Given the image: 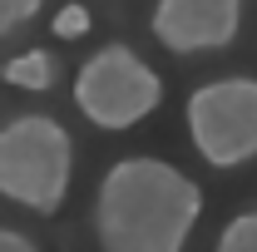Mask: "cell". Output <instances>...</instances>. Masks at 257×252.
<instances>
[{
	"instance_id": "6da1fadb",
	"label": "cell",
	"mask_w": 257,
	"mask_h": 252,
	"mask_svg": "<svg viewBox=\"0 0 257 252\" xmlns=\"http://www.w3.org/2000/svg\"><path fill=\"white\" fill-rule=\"evenodd\" d=\"M203 218V188L163 158H119L94 193L99 252H183Z\"/></svg>"
},
{
	"instance_id": "7a4b0ae2",
	"label": "cell",
	"mask_w": 257,
	"mask_h": 252,
	"mask_svg": "<svg viewBox=\"0 0 257 252\" xmlns=\"http://www.w3.org/2000/svg\"><path fill=\"white\" fill-rule=\"evenodd\" d=\"M74 178V139L50 114H15L0 124V198L40 218L60 213Z\"/></svg>"
},
{
	"instance_id": "3957f363",
	"label": "cell",
	"mask_w": 257,
	"mask_h": 252,
	"mask_svg": "<svg viewBox=\"0 0 257 252\" xmlns=\"http://www.w3.org/2000/svg\"><path fill=\"white\" fill-rule=\"evenodd\" d=\"M74 104L94 129H134L163 104V79L139 60L128 45H104L74 74Z\"/></svg>"
},
{
	"instance_id": "277c9868",
	"label": "cell",
	"mask_w": 257,
	"mask_h": 252,
	"mask_svg": "<svg viewBox=\"0 0 257 252\" xmlns=\"http://www.w3.org/2000/svg\"><path fill=\"white\" fill-rule=\"evenodd\" d=\"M188 139L213 168L257 158V79L227 74L198 84L188 99Z\"/></svg>"
},
{
	"instance_id": "5b68a950",
	"label": "cell",
	"mask_w": 257,
	"mask_h": 252,
	"mask_svg": "<svg viewBox=\"0 0 257 252\" xmlns=\"http://www.w3.org/2000/svg\"><path fill=\"white\" fill-rule=\"evenodd\" d=\"M237 30H242V0H159L154 5V40L168 55L227 50Z\"/></svg>"
},
{
	"instance_id": "8992f818",
	"label": "cell",
	"mask_w": 257,
	"mask_h": 252,
	"mask_svg": "<svg viewBox=\"0 0 257 252\" xmlns=\"http://www.w3.org/2000/svg\"><path fill=\"white\" fill-rule=\"evenodd\" d=\"M55 69H60V64L50 60L45 50H25V55H15V60L0 69V79L15 84V89H35V94H40V89L55 84Z\"/></svg>"
},
{
	"instance_id": "52a82bcc",
	"label": "cell",
	"mask_w": 257,
	"mask_h": 252,
	"mask_svg": "<svg viewBox=\"0 0 257 252\" xmlns=\"http://www.w3.org/2000/svg\"><path fill=\"white\" fill-rule=\"evenodd\" d=\"M213 252H257V208H247V213H237L227 222Z\"/></svg>"
},
{
	"instance_id": "ba28073f",
	"label": "cell",
	"mask_w": 257,
	"mask_h": 252,
	"mask_svg": "<svg viewBox=\"0 0 257 252\" xmlns=\"http://www.w3.org/2000/svg\"><path fill=\"white\" fill-rule=\"evenodd\" d=\"M40 5H45V0H0V35L30 25L35 15H40Z\"/></svg>"
},
{
	"instance_id": "9c48e42d",
	"label": "cell",
	"mask_w": 257,
	"mask_h": 252,
	"mask_svg": "<svg viewBox=\"0 0 257 252\" xmlns=\"http://www.w3.org/2000/svg\"><path fill=\"white\" fill-rule=\"evenodd\" d=\"M84 30H89V10H84L79 0H74V5H64L60 15H55V35H60V40H79Z\"/></svg>"
},
{
	"instance_id": "30bf717a",
	"label": "cell",
	"mask_w": 257,
	"mask_h": 252,
	"mask_svg": "<svg viewBox=\"0 0 257 252\" xmlns=\"http://www.w3.org/2000/svg\"><path fill=\"white\" fill-rule=\"evenodd\" d=\"M0 252H40V247H35L25 232H15V227H0Z\"/></svg>"
}]
</instances>
